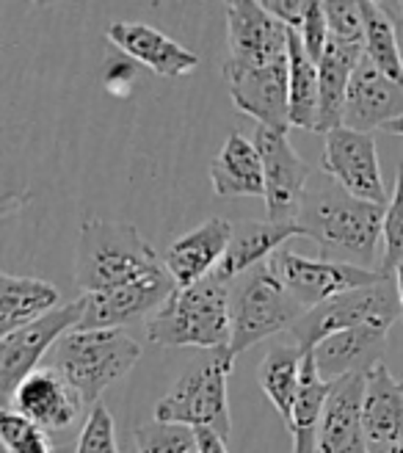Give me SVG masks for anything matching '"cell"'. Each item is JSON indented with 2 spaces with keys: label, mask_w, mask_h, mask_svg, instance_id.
<instances>
[{
  "label": "cell",
  "mask_w": 403,
  "mask_h": 453,
  "mask_svg": "<svg viewBox=\"0 0 403 453\" xmlns=\"http://www.w3.org/2000/svg\"><path fill=\"white\" fill-rule=\"evenodd\" d=\"M384 211L376 202L351 196L329 174H312L304 194L299 226L321 246V257L376 271L378 238H384ZM382 271V268H378Z\"/></svg>",
  "instance_id": "6da1fadb"
},
{
  "label": "cell",
  "mask_w": 403,
  "mask_h": 453,
  "mask_svg": "<svg viewBox=\"0 0 403 453\" xmlns=\"http://www.w3.org/2000/svg\"><path fill=\"white\" fill-rule=\"evenodd\" d=\"M163 268V257L133 224L83 219L75 255V285L83 296L133 285Z\"/></svg>",
  "instance_id": "7a4b0ae2"
},
{
  "label": "cell",
  "mask_w": 403,
  "mask_h": 453,
  "mask_svg": "<svg viewBox=\"0 0 403 453\" xmlns=\"http://www.w3.org/2000/svg\"><path fill=\"white\" fill-rule=\"evenodd\" d=\"M147 337L166 349L216 351L232 343L230 285L216 274L177 288L166 304L147 319Z\"/></svg>",
  "instance_id": "3957f363"
},
{
  "label": "cell",
  "mask_w": 403,
  "mask_h": 453,
  "mask_svg": "<svg viewBox=\"0 0 403 453\" xmlns=\"http://www.w3.org/2000/svg\"><path fill=\"white\" fill-rule=\"evenodd\" d=\"M141 346L125 329H75L53 349V368L72 384L83 403H100L105 388L127 376Z\"/></svg>",
  "instance_id": "277c9868"
},
{
  "label": "cell",
  "mask_w": 403,
  "mask_h": 453,
  "mask_svg": "<svg viewBox=\"0 0 403 453\" xmlns=\"http://www.w3.org/2000/svg\"><path fill=\"white\" fill-rule=\"evenodd\" d=\"M235 368L230 346L208 351L205 359L191 365L174 388L155 403V418L166 423H183L191 428H213L224 440L232 432L227 384Z\"/></svg>",
  "instance_id": "5b68a950"
},
{
  "label": "cell",
  "mask_w": 403,
  "mask_h": 453,
  "mask_svg": "<svg viewBox=\"0 0 403 453\" xmlns=\"http://www.w3.org/2000/svg\"><path fill=\"white\" fill-rule=\"evenodd\" d=\"M232 310V354H243L265 337L290 332L307 312L287 293L271 263H262L230 282Z\"/></svg>",
  "instance_id": "8992f818"
},
{
  "label": "cell",
  "mask_w": 403,
  "mask_h": 453,
  "mask_svg": "<svg viewBox=\"0 0 403 453\" xmlns=\"http://www.w3.org/2000/svg\"><path fill=\"white\" fill-rule=\"evenodd\" d=\"M400 319V302H398V288L395 280L387 277L384 282L340 293L318 307L307 310L299 324L290 329L293 343L304 351H312L321 340L348 332V329H382L390 332V326Z\"/></svg>",
  "instance_id": "52a82bcc"
},
{
  "label": "cell",
  "mask_w": 403,
  "mask_h": 453,
  "mask_svg": "<svg viewBox=\"0 0 403 453\" xmlns=\"http://www.w3.org/2000/svg\"><path fill=\"white\" fill-rule=\"evenodd\" d=\"M83 312H86V299L80 296L48 312L44 319L0 337V393H4L6 403L11 401L19 384L42 368L39 362L44 359V354L53 351L64 334H70L80 326Z\"/></svg>",
  "instance_id": "ba28073f"
},
{
  "label": "cell",
  "mask_w": 403,
  "mask_h": 453,
  "mask_svg": "<svg viewBox=\"0 0 403 453\" xmlns=\"http://www.w3.org/2000/svg\"><path fill=\"white\" fill-rule=\"evenodd\" d=\"M221 78L235 108L252 117L257 127L287 133L290 127V58L274 64H240L227 58Z\"/></svg>",
  "instance_id": "9c48e42d"
},
{
  "label": "cell",
  "mask_w": 403,
  "mask_h": 453,
  "mask_svg": "<svg viewBox=\"0 0 403 453\" xmlns=\"http://www.w3.org/2000/svg\"><path fill=\"white\" fill-rule=\"evenodd\" d=\"M268 263L277 271V277L282 280L290 296L304 310L318 307L334 296H340V293L370 288L387 280L384 271H378V268L376 271L356 268L348 263H331L323 257L312 260V257L293 252V249H279Z\"/></svg>",
  "instance_id": "30bf717a"
},
{
  "label": "cell",
  "mask_w": 403,
  "mask_h": 453,
  "mask_svg": "<svg viewBox=\"0 0 403 453\" xmlns=\"http://www.w3.org/2000/svg\"><path fill=\"white\" fill-rule=\"evenodd\" d=\"M255 147L262 157L265 172V205L271 221H296L304 194L309 188L312 172L304 164V157L287 142V133L257 127Z\"/></svg>",
  "instance_id": "8fae6325"
},
{
  "label": "cell",
  "mask_w": 403,
  "mask_h": 453,
  "mask_svg": "<svg viewBox=\"0 0 403 453\" xmlns=\"http://www.w3.org/2000/svg\"><path fill=\"white\" fill-rule=\"evenodd\" d=\"M323 139L326 144L321 157V172L329 174L334 183H340L351 196L387 208L390 199L382 180V166H378V150L373 135L338 127L323 135Z\"/></svg>",
  "instance_id": "7c38bea8"
},
{
  "label": "cell",
  "mask_w": 403,
  "mask_h": 453,
  "mask_svg": "<svg viewBox=\"0 0 403 453\" xmlns=\"http://www.w3.org/2000/svg\"><path fill=\"white\" fill-rule=\"evenodd\" d=\"M177 290L174 277L169 268L158 271L147 280H139L133 285L105 290V293H92L86 299V312L78 329H122L139 319H152L166 299Z\"/></svg>",
  "instance_id": "4fadbf2b"
},
{
  "label": "cell",
  "mask_w": 403,
  "mask_h": 453,
  "mask_svg": "<svg viewBox=\"0 0 403 453\" xmlns=\"http://www.w3.org/2000/svg\"><path fill=\"white\" fill-rule=\"evenodd\" d=\"M227 44L232 61L274 64L287 58L290 28L257 0H232L227 4Z\"/></svg>",
  "instance_id": "5bb4252c"
},
{
  "label": "cell",
  "mask_w": 403,
  "mask_h": 453,
  "mask_svg": "<svg viewBox=\"0 0 403 453\" xmlns=\"http://www.w3.org/2000/svg\"><path fill=\"white\" fill-rule=\"evenodd\" d=\"M6 406H14L22 418L50 434L70 428L86 403L53 365H44L19 384Z\"/></svg>",
  "instance_id": "9a60e30c"
},
{
  "label": "cell",
  "mask_w": 403,
  "mask_h": 453,
  "mask_svg": "<svg viewBox=\"0 0 403 453\" xmlns=\"http://www.w3.org/2000/svg\"><path fill=\"white\" fill-rule=\"evenodd\" d=\"M365 384L368 376H346L331 384L316 453H370L362 415Z\"/></svg>",
  "instance_id": "2e32d148"
},
{
  "label": "cell",
  "mask_w": 403,
  "mask_h": 453,
  "mask_svg": "<svg viewBox=\"0 0 403 453\" xmlns=\"http://www.w3.org/2000/svg\"><path fill=\"white\" fill-rule=\"evenodd\" d=\"M105 36L122 56L161 78L191 75L199 66L196 53L183 48L180 42H174L163 31L147 26V22H114Z\"/></svg>",
  "instance_id": "e0dca14e"
},
{
  "label": "cell",
  "mask_w": 403,
  "mask_h": 453,
  "mask_svg": "<svg viewBox=\"0 0 403 453\" xmlns=\"http://www.w3.org/2000/svg\"><path fill=\"white\" fill-rule=\"evenodd\" d=\"M403 117V83L390 81L362 58L348 86L343 127L356 133H373Z\"/></svg>",
  "instance_id": "ac0fdd59"
},
{
  "label": "cell",
  "mask_w": 403,
  "mask_h": 453,
  "mask_svg": "<svg viewBox=\"0 0 403 453\" xmlns=\"http://www.w3.org/2000/svg\"><path fill=\"white\" fill-rule=\"evenodd\" d=\"M232 238V221L213 216L194 226L191 233L180 235L163 255L169 274L174 277L177 288H188L199 280L210 277L218 268L224 252H227Z\"/></svg>",
  "instance_id": "d6986e66"
},
{
  "label": "cell",
  "mask_w": 403,
  "mask_h": 453,
  "mask_svg": "<svg viewBox=\"0 0 403 453\" xmlns=\"http://www.w3.org/2000/svg\"><path fill=\"white\" fill-rule=\"evenodd\" d=\"M299 221H232V238L213 274L221 282H232L262 263L271 260L279 246L290 238H301Z\"/></svg>",
  "instance_id": "ffe728a7"
},
{
  "label": "cell",
  "mask_w": 403,
  "mask_h": 453,
  "mask_svg": "<svg viewBox=\"0 0 403 453\" xmlns=\"http://www.w3.org/2000/svg\"><path fill=\"white\" fill-rule=\"evenodd\" d=\"M384 349H387V332L362 326L321 340L309 354L316 357L321 376L329 384H334L346 376H368L376 365H382Z\"/></svg>",
  "instance_id": "44dd1931"
},
{
  "label": "cell",
  "mask_w": 403,
  "mask_h": 453,
  "mask_svg": "<svg viewBox=\"0 0 403 453\" xmlns=\"http://www.w3.org/2000/svg\"><path fill=\"white\" fill-rule=\"evenodd\" d=\"M365 58V44L331 39L323 58L318 61V81H321V103H318V130L329 135L331 130L343 127L346 119V97L356 66Z\"/></svg>",
  "instance_id": "7402d4cb"
},
{
  "label": "cell",
  "mask_w": 403,
  "mask_h": 453,
  "mask_svg": "<svg viewBox=\"0 0 403 453\" xmlns=\"http://www.w3.org/2000/svg\"><path fill=\"white\" fill-rule=\"evenodd\" d=\"M362 415L370 448L403 442V379H398L384 362L368 373Z\"/></svg>",
  "instance_id": "603a6c76"
},
{
  "label": "cell",
  "mask_w": 403,
  "mask_h": 453,
  "mask_svg": "<svg viewBox=\"0 0 403 453\" xmlns=\"http://www.w3.org/2000/svg\"><path fill=\"white\" fill-rule=\"evenodd\" d=\"M210 183L216 196H265L262 157L255 142L243 139L238 130L227 135L210 164Z\"/></svg>",
  "instance_id": "cb8c5ba5"
},
{
  "label": "cell",
  "mask_w": 403,
  "mask_h": 453,
  "mask_svg": "<svg viewBox=\"0 0 403 453\" xmlns=\"http://www.w3.org/2000/svg\"><path fill=\"white\" fill-rule=\"evenodd\" d=\"M61 293L53 282L36 277L0 274V337L28 326L58 310Z\"/></svg>",
  "instance_id": "d4e9b609"
},
{
  "label": "cell",
  "mask_w": 403,
  "mask_h": 453,
  "mask_svg": "<svg viewBox=\"0 0 403 453\" xmlns=\"http://www.w3.org/2000/svg\"><path fill=\"white\" fill-rule=\"evenodd\" d=\"M304 349L296 343H277L271 346L257 368V381L265 398L274 403V410L285 420L287 432L293 428V410L296 395L301 384V365H304Z\"/></svg>",
  "instance_id": "484cf974"
},
{
  "label": "cell",
  "mask_w": 403,
  "mask_h": 453,
  "mask_svg": "<svg viewBox=\"0 0 403 453\" xmlns=\"http://www.w3.org/2000/svg\"><path fill=\"white\" fill-rule=\"evenodd\" d=\"M329 393H331V384L321 376L316 357L307 351L304 365H301L296 410H293V428H290V434H293V453H316L318 428H321Z\"/></svg>",
  "instance_id": "4316f807"
},
{
  "label": "cell",
  "mask_w": 403,
  "mask_h": 453,
  "mask_svg": "<svg viewBox=\"0 0 403 453\" xmlns=\"http://www.w3.org/2000/svg\"><path fill=\"white\" fill-rule=\"evenodd\" d=\"M290 127L318 130V103H321V81L318 61L304 50V42L296 31H290Z\"/></svg>",
  "instance_id": "83f0119b"
},
{
  "label": "cell",
  "mask_w": 403,
  "mask_h": 453,
  "mask_svg": "<svg viewBox=\"0 0 403 453\" xmlns=\"http://www.w3.org/2000/svg\"><path fill=\"white\" fill-rule=\"evenodd\" d=\"M362 14H365V58L390 81L403 83V48L392 19L387 17L382 4H370V0H362Z\"/></svg>",
  "instance_id": "f1b7e54d"
},
{
  "label": "cell",
  "mask_w": 403,
  "mask_h": 453,
  "mask_svg": "<svg viewBox=\"0 0 403 453\" xmlns=\"http://www.w3.org/2000/svg\"><path fill=\"white\" fill-rule=\"evenodd\" d=\"M139 453H196V432L183 423L152 418L133 428Z\"/></svg>",
  "instance_id": "f546056e"
},
{
  "label": "cell",
  "mask_w": 403,
  "mask_h": 453,
  "mask_svg": "<svg viewBox=\"0 0 403 453\" xmlns=\"http://www.w3.org/2000/svg\"><path fill=\"white\" fill-rule=\"evenodd\" d=\"M0 440H4V453H53L50 434L22 418L14 406L0 410Z\"/></svg>",
  "instance_id": "4dcf8cb0"
},
{
  "label": "cell",
  "mask_w": 403,
  "mask_h": 453,
  "mask_svg": "<svg viewBox=\"0 0 403 453\" xmlns=\"http://www.w3.org/2000/svg\"><path fill=\"white\" fill-rule=\"evenodd\" d=\"M400 263H403V161L398 164L395 191L384 211V255L378 268H382L387 277H392Z\"/></svg>",
  "instance_id": "1f68e13d"
},
{
  "label": "cell",
  "mask_w": 403,
  "mask_h": 453,
  "mask_svg": "<svg viewBox=\"0 0 403 453\" xmlns=\"http://www.w3.org/2000/svg\"><path fill=\"white\" fill-rule=\"evenodd\" d=\"M75 453H119L114 418H110L105 403L92 406V412H88V418H86V423L80 428Z\"/></svg>",
  "instance_id": "d6a6232c"
},
{
  "label": "cell",
  "mask_w": 403,
  "mask_h": 453,
  "mask_svg": "<svg viewBox=\"0 0 403 453\" xmlns=\"http://www.w3.org/2000/svg\"><path fill=\"white\" fill-rule=\"evenodd\" d=\"M323 9H326V19H329L331 39L354 42V44H365V14H362V0H360V4H351V0H331V4H323Z\"/></svg>",
  "instance_id": "836d02e7"
},
{
  "label": "cell",
  "mask_w": 403,
  "mask_h": 453,
  "mask_svg": "<svg viewBox=\"0 0 403 453\" xmlns=\"http://www.w3.org/2000/svg\"><path fill=\"white\" fill-rule=\"evenodd\" d=\"M304 42V50L312 56V61H321L329 42H331V31H329V19H326V9L321 0H309V12L301 31H296Z\"/></svg>",
  "instance_id": "e575fe53"
},
{
  "label": "cell",
  "mask_w": 403,
  "mask_h": 453,
  "mask_svg": "<svg viewBox=\"0 0 403 453\" xmlns=\"http://www.w3.org/2000/svg\"><path fill=\"white\" fill-rule=\"evenodd\" d=\"M136 61H130L127 56H114L108 58L103 66V86L105 92H110L114 97H127L133 83H136Z\"/></svg>",
  "instance_id": "d590c367"
},
{
  "label": "cell",
  "mask_w": 403,
  "mask_h": 453,
  "mask_svg": "<svg viewBox=\"0 0 403 453\" xmlns=\"http://www.w3.org/2000/svg\"><path fill=\"white\" fill-rule=\"evenodd\" d=\"M260 4L268 14H274L290 31H301L307 12H309V0H260Z\"/></svg>",
  "instance_id": "8d00e7d4"
},
{
  "label": "cell",
  "mask_w": 403,
  "mask_h": 453,
  "mask_svg": "<svg viewBox=\"0 0 403 453\" xmlns=\"http://www.w3.org/2000/svg\"><path fill=\"white\" fill-rule=\"evenodd\" d=\"M196 432V453H230L227 440L213 428H194Z\"/></svg>",
  "instance_id": "74e56055"
},
{
  "label": "cell",
  "mask_w": 403,
  "mask_h": 453,
  "mask_svg": "<svg viewBox=\"0 0 403 453\" xmlns=\"http://www.w3.org/2000/svg\"><path fill=\"white\" fill-rule=\"evenodd\" d=\"M382 9L392 19V26L398 31V39H400V48H403V0H382Z\"/></svg>",
  "instance_id": "f35d334b"
},
{
  "label": "cell",
  "mask_w": 403,
  "mask_h": 453,
  "mask_svg": "<svg viewBox=\"0 0 403 453\" xmlns=\"http://www.w3.org/2000/svg\"><path fill=\"white\" fill-rule=\"evenodd\" d=\"M392 280H395V288H398V302H400V321H403V263H400V265L395 268Z\"/></svg>",
  "instance_id": "ab89813d"
},
{
  "label": "cell",
  "mask_w": 403,
  "mask_h": 453,
  "mask_svg": "<svg viewBox=\"0 0 403 453\" xmlns=\"http://www.w3.org/2000/svg\"><path fill=\"white\" fill-rule=\"evenodd\" d=\"M382 130H384V133H390V135H400V139H403V117H400V119H395V122H390V125H384Z\"/></svg>",
  "instance_id": "60d3db41"
},
{
  "label": "cell",
  "mask_w": 403,
  "mask_h": 453,
  "mask_svg": "<svg viewBox=\"0 0 403 453\" xmlns=\"http://www.w3.org/2000/svg\"><path fill=\"white\" fill-rule=\"evenodd\" d=\"M370 453H403V442L400 445H390V448H370Z\"/></svg>",
  "instance_id": "b9f144b4"
}]
</instances>
